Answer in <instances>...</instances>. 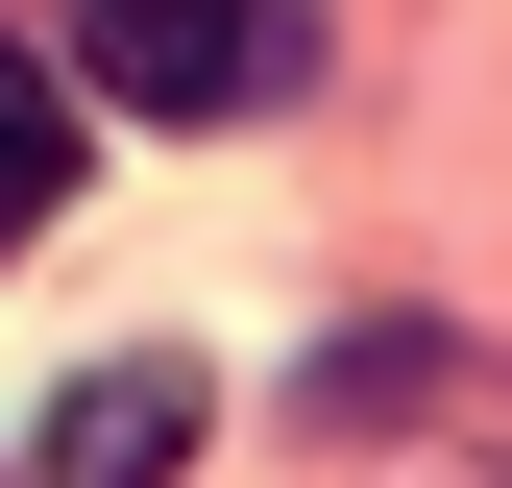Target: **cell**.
Segmentation results:
<instances>
[{"instance_id":"3","label":"cell","mask_w":512,"mask_h":488,"mask_svg":"<svg viewBox=\"0 0 512 488\" xmlns=\"http://www.w3.org/2000/svg\"><path fill=\"white\" fill-rule=\"evenodd\" d=\"M171 440H196V391H171V366H98V391L49 415V488H171Z\"/></svg>"},{"instance_id":"1","label":"cell","mask_w":512,"mask_h":488,"mask_svg":"<svg viewBox=\"0 0 512 488\" xmlns=\"http://www.w3.org/2000/svg\"><path fill=\"white\" fill-rule=\"evenodd\" d=\"M74 74H98V98H147V122H244V98H293V74H317V25H293V0H98Z\"/></svg>"},{"instance_id":"2","label":"cell","mask_w":512,"mask_h":488,"mask_svg":"<svg viewBox=\"0 0 512 488\" xmlns=\"http://www.w3.org/2000/svg\"><path fill=\"white\" fill-rule=\"evenodd\" d=\"M74 220V49H0V269Z\"/></svg>"}]
</instances>
